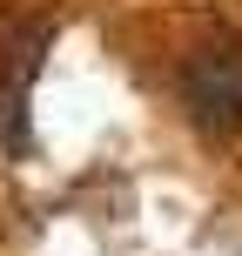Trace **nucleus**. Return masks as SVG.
<instances>
[{"label":"nucleus","instance_id":"nucleus-1","mask_svg":"<svg viewBox=\"0 0 242 256\" xmlns=\"http://www.w3.org/2000/svg\"><path fill=\"white\" fill-rule=\"evenodd\" d=\"M182 102H189V122L209 128V135L242 128V48L195 54L189 74H182Z\"/></svg>","mask_w":242,"mask_h":256}]
</instances>
